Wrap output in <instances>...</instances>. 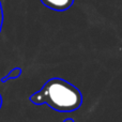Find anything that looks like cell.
I'll return each mask as SVG.
<instances>
[{
    "mask_svg": "<svg viewBox=\"0 0 122 122\" xmlns=\"http://www.w3.org/2000/svg\"><path fill=\"white\" fill-rule=\"evenodd\" d=\"M34 105L46 104L49 108L59 112H72L82 105V94L77 87L60 77L48 79L39 91L30 95Z\"/></svg>",
    "mask_w": 122,
    "mask_h": 122,
    "instance_id": "6da1fadb",
    "label": "cell"
},
{
    "mask_svg": "<svg viewBox=\"0 0 122 122\" xmlns=\"http://www.w3.org/2000/svg\"><path fill=\"white\" fill-rule=\"evenodd\" d=\"M46 6L56 11H64L73 3V0H41Z\"/></svg>",
    "mask_w": 122,
    "mask_h": 122,
    "instance_id": "7a4b0ae2",
    "label": "cell"
},
{
    "mask_svg": "<svg viewBox=\"0 0 122 122\" xmlns=\"http://www.w3.org/2000/svg\"><path fill=\"white\" fill-rule=\"evenodd\" d=\"M20 75H21V69H19V67H15V69H13L10 73H8L5 76H3V77L1 78V82L4 84V82H6L8 80L16 79V78H18Z\"/></svg>",
    "mask_w": 122,
    "mask_h": 122,
    "instance_id": "3957f363",
    "label": "cell"
},
{
    "mask_svg": "<svg viewBox=\"0 0 122 122\" xmlns=\"http://www.w3.org/2000/svg\"><path fill=\"white\" fill-rule=\"evenodd\" d=\"M63 122H74V120H73V119H70V118H67V119H65V120L63 121Z\"/></svg>",
    "mask_w": 122,
    "mask_h": 122,
    "instance_id": "277c9868",
    "label": "cell"
},
{
    "mask_svg": "<svg viewBox=\"0 0 122 122\" xmlns=\"http://www.w3.org/2000/svg\"><path fill=\"white\" fill-rule=\"evenodd\" d=\"M1 106H2V97L0 94V108H1Z\"/></svg>",
    "mask_w": 122,
    "mask_h": 122,
    "instance_id": "5b68a950",
    "label": "cell"
}]
</instances>
